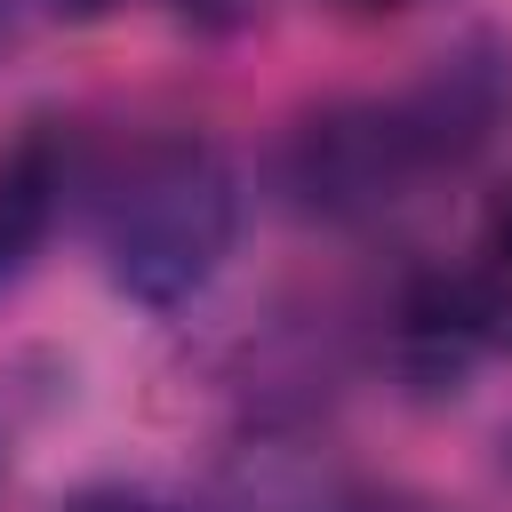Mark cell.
I'll list each match as a JSON object with an SVG mask.
<instances>
[{
	"instance_id": "9",
	"label": "cell",
	"mask_w": 512,
	"mask_h": 512,
	"mask_svg": "<svg viewBox=\"0 0 512 512\" xmlns=\"http://www.w3.org/2000/svg\"><path fill=\"white\" fill-rule=\"evenodd\" d=\"M56 8H72V16H104V8H120V0H56Z\"/></svg>"
},
{
	"instance_id": "1",
	"label": "cell",
	"mask_w": 512,
	"mask_h": 512,
	"mask_svg": "<svg viewBox=\"0 0 512 512\" xmlns=\"http://www.w3.org/2000/svg\"><path fill=\"white\" fill-rule=\"evenodd\" d=\"M504 120H512V56L488 32H472L400 96H344L304 112L280 176L296 208L320 224H384L424 184L472 168Z\"/></svg>"
},
{
	"instance_id": "3",
	"label": "cell",
	"mask_w": 512,
	"mask_h": 512,
	"mask_svg": "<svg viewBox=\"0 0 512 512\" xmlns=\"http://www.w3.org/2000/svg\"><path fill=\"white\" fill-rule=\"evenodd\" d=\"M64 184H72V152L48 120H32L8 152H0V288L40 256L56 208H64Z\"/></svg>"
},
{
	"instance_id": "5",
	"label": "cell",
	"mask_w": 512,
	"mask_h": 512,
	"mask_svg": "<svg viewBox=\"0 0 512 512\" xmlns=\"http://www.w3.org/2000/svg\"><path fill=\"white\" fill-rule=\"evenodd\" d=\"M64 512H184V504H168L152 488H80Z\"/></svg>"
},
{
	"instance_id": "8",
	"label": "cell",
	"mask_w": 512,
	"mask_h": 512,
	"mask_svg": "<svg viewBox=\"0 0 512 512\" xmlns=\"http://www.w3.org/2000/svg\"><path fill=\"white\" fill-rule=\"evenodd\" d=\"M320 8H336V16H360V24H376V16H408V8H432V0H320Z\"/></svg>"
},
{
	"instance_id": "6",
	"label": "cell",
	"mask_w": 512,
	"mask_h": 512,
	"mask_svg": "<svg viewBox=\"0 0 512 512\" xmlns=\"http://www.w3.org/2000/svg\"><path fill=\"white\" fill-rule=\"evenodd\" d=\"M328 512H440V504H424V496H408V488H336Z\"/></svg>"
},
{
	"instance_id": "2",
	"label": "cell",
	"mask_w": 512,
	"mask_h": 512,
	"mask_svg": "<svg viewBox=\"0 0 512 512\" xmlns=\"http://www.w3.org/2000/svg\"><path fill=\"white\" fill-rule=\"evenodd\" d=\"M88 224H96L104 280L144 312H176L224 272L240 240V176L216 136L152 128L120 144L112 168L96 176Z\"/></svg>"
},
{
	"instance_id": "4",
	"label": "cell",
	"mask_w": 512,
	"mask_h": 512,
	"mask_svg": "<svg viewBox=\"0 0 512 512\" xmlns=\"http://www.w3.org/2000/svg\"><path fill=\"white\" fill-rule=\"evenodd\" d=\"M448 272H456V296H464L480 344H488V352H512V184L488 192V208H480V224H472V248H464V264H448Z\"/></svg>"
},
{
	"instance_id": "7",
	"label": "cell",
	"mask_w": 512,
	"mask_h": 512,
	"mask_svg": "<svg viewBox=\"0 0 512 512\" xmlns=\"http://www.w3.org/2000/svg\"><path fill=\"white\" fill-rule=\"evenodd\" d=\"M168 8H184L192 24H216V32H224V24H240L256 0H168Z\"/></svg>"
}]
</instances>
